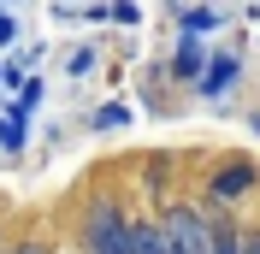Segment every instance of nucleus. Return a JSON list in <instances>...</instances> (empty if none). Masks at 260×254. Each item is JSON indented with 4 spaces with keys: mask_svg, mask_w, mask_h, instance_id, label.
<instances>
[{
    "mask_svg": "<svg viewBox=\"0 0 260 254\" xmlns=\"http://www.w3.org/2000/svg\"><path fill=\"white\" fill-rule=\"evenodd\" d=\"M89 254H136V225L118 207H95L89 213Z\"/></svg>",
    "mask_w": 260,
    "mask_h": 254,
    "instance_id": "f257e3e1",
    "label": "nucleus"
},
{
    "mask_svg": "<svg viewBox=\"0 0 260 254\" xmlns=\"http://www.w3.org/2000/svg\"><path fill=\"white\" fill-rule=\"evenodd\" d=\"M160 237L172 254H207V225H201V213L195 207H172L160 225Z\"/></svg>",
    "mask_w": 260,
    "mask_h": 254,
    "instance_id": "f03ea898",
    "label": "nucleus"
},
{
    "mask_svg": "<svg viewBox=\"0 0 260 254\" xmlns=\"http://www.w3.org/2000/svg\"><path fill=\"white\" fill-rule=\"evenodd\" d=\"M248 183H254V166H248V160H231L225 172L213 177V195H219V201H231V195H243Z\"/></svg>",
    "mask_w": 260,
    "mask_h": 254,
    "instance_id": "7ed1b4c3",
    "label": "nucleus"
},
{
    "mask_svg": "<svg viewBox=\"0 0 260 254\" xmlns=\"http://www.w3.org/2000/svg\"><path fill=\"white\" fill-rule=\"evenodd\" d=\"M231 83H237V59L225 53V59H213L207 71H201V95H225Z\"/></svg>",
    "mask_w": 260,
    "mask_h": 254,
    "instance_id": "20e7f679",
    "label": "nucleus"
},
{
    "mask_svg": "<svg viewBox=\"0 0 260 254\" xmlns=\"http://www.w3.org/2000/svg\"><path fill=\"white\" fill-rule=\"evenodd\" d=\"M172 71L201 83V71H207V59H201V42H189V36H183V42H178V59H172Z\"/></svg>",
    "mask_w": 260,
    "mask_h": 254,
    "instance_id": "39448f33",
    "label": "nucleus"
},
{
    "mask_svg": "<svg viewBox=\"0 0 260 254\" xmlns=\"http://www.w3.org/2000/svg\"><path fill=\"white\" fill-rule=\"evenodd\" d=\"M178 24H183V36L195 42V36H207L213 24H219V12H213V6H189V12H178Z\"/></svg>",
    "mask_w": 260,
    "mask_h": 254,
    "instance_id": "423d86ee",
    "label": "nucleus"
},
{
    "mask_svg": "<svg viewBox=\"0 0 260 254\" xmlns=\"http://www.w3.org/2000/svg\"><path fill=\"white\" fill-rule=\"evenodd\" d=\"M207 254H243V237L231 225H219V231H207Z\"/></svg>",
    "mask_w": 260,
    "mask_h": 254,
    "instance_id": "0eeeda50",
    "label": "nucleus"
},
{
    "mask_svg": "<svg viewBox=\"0 0 260 254\" xmlns=\"http://www.w3.org/2000/svg\"><path fill=\"white\" fill-rule=\"evenodd\" d=\"M136 254H172L160 237V225H136Z\"/></svg>",
    "mask_w": 260,
    "mask_h": 254,
    "instance_id": "6e6552de",
    "label": "nucleus"
},
{
    "mask_svg": "<svg viewBox=\"0 0 260 254\" xmlns=\"http://www.w3.org/2000/svg\"><path fill=\"white\" fill-rule=\"evenodd\" d=\"M118 124H130L124 107H101V112H95V130H118Z\"/></svg>",
    "mask_w": 260,
    "mask_h": 254,
    "instance_id": "1a4fd4ad",
    "label": "nucleus"
},
{
    "mask_svg": "<svg viewBox=\"0 0 260 254\" xmlns=\"http://www.w3.org/2000/svg\"><path fill=\"white\" fill-rule=\"evenodd\" d=\"M12 36H18V30H12V12L0 6V42H12Z\"/></svg>",
    "mask_w": 260,
    "mask_h": 254,
    "instance_id": "9d476101",
    "label": "nucleus"
},
{
    "mask_svg": "<svg viewBox=\"0 0 260 254\" xmlns=\"http://www.w3.org/2000/svg\"><path fill=\"white\" fill-rule=\"evenodd\" d=\"M243 254H260V237H243Z\"/></svg>",
    "mask_w": 260,
    "mask_h": 254,
    "instance_id": "9b49d317",
    "label": "nucleus"
},
{
    "mask_svg": "<svg viewBox=\"0 0 260 254\" xmlns=\"http://www.w3.org/2000/svg\"><path fill=\"white\" fill-rule=\"evenodd\" d=\"M18 254H48V248H36V242H24V248H18Z\"/></svg>",
    "mask_w": 260,
    "mask_h": 254,
    "instance_id": "f8f14e48",
    "label": "nucleus"
}]
</instances>
